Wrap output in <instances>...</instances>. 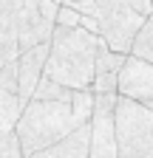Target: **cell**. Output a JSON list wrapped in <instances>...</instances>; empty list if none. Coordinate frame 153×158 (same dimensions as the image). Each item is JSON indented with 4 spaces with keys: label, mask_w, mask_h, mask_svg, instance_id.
Wrapping results in <instances>:
<instances>
[{
    "label": "cell",
    "mask_w": 153,
    "mask_h": 158,
    "mask_svg": "<svg viewBox=\"0 0 153 158\" xmlns=\"http://www.w3.org/2000/svg\"><path fill=\"white\" fill-rule=\"evenodd\" d=\"M0 158H23V147H20L17 130L0 133Z\"/></svg>",
    "instance_id": "13"
},
{
    "label": "cell",
    "mask_w": 153,
    "mask_h": 158,
    "mask_svg": "<svg viewBox=\"0 0 153 158\" xmlns=\"http://www.w3.org/2000/svg\"><path fill=\"white\" fill-rule=\"evenodd\" d=\"M97 3V20H99V37L113 51H130L133 34L139 31L145 17L130 9L128 0H94Z\"/></svg>",
    "instance_id": "4"
},
{
    "label": "cell",
    "mask_w": 153,
    "mask_h": 158,
    "mask_svg": "<svg viewBox=\"0 0 153 158\" xmlns=\"http://www.w3.org/2000/svg\"><path fill=\"white\" fill-rule=\"evenodd\" d=\"M60 3L76 9L80 14H94V17H97V3H94V0H60Z\"/></svg>",
    "instance_id": "17"
},
{
    "label": "cell",
    "mask_w": 153,
    "mask_h": 158,
    "mask_svg": "<svg viewBox=\"0 0 153 158\" xmlns=\"http://www.w3.org/2000/svg\"><path fill=\"white\" fill-rule=\"evenodd\" d=\"M23 6L26 9H37V6H40V0H23Z\"/></svg>",
    "instance_id": "20"
},
{
    "label": "cell",
    "mask_w": 153,
    "mask_h": 158,
    "mask_svg": "<svg viewBox=\"0 0 153 158\" xmlns=\"http://www.w3.org/2000/svg\"><path fill=\"white\" fill-rule=\"evenodd\" d=\"M23 107H26V102L20 99L17 90H0V133L14 130Z\"/></svg>",
    "instance_id": "10"
},
{
    "label": "cell",
    "mask_w": 153,
    "mask_h": 158,
    "mask_svg": "<svg viewBox=\"0 0 153 158\" xmlns=\"http://www.w3.org/2000/svg\"><path fill=\"white\" fill-rule=\"evenodd\" d=\"M71 127H76L71 102H60V99H28L14 124L26 158H34V152L63 138Z\"/></svg>",
    "instance_id": "2"
},
{
    "label": "cell",
    "mask_w": 153,
    "mask_h": 158,
    "mask_svg": "<svg viewBox=\"0 0 153 158\" xmlns=\"http://www.w3.org/2000/svg\"><path fill=\"white\" fill-rule=\"evenodd\" d=\"M71 88H65V85H60L57 79H51V76H40V82L34 85V90H31V99H60V102H71Z\"/></svg>",
    "instance_id": "12"
},
{
    "label": "cell",
    "mask_w": 153,
    "mask_h": 158,
    "mask_svg": "<svg viewBox=\"0 0 153 158\" xmlns=\"http://www.w3.org/2000/svg\"><path fill=\"white\" fill-rule=\"evenodd\" d=\"M0 90H17V56L0 65Z\"/></svg>",
    "instance_id": "14"
},
{
    "label": "cell",
    "mask_w": 153,
    "mask_h": 158,
    "mask_svg": "<svg viewBox=\"0 0 153 158\" xmlns=\"http://www.w3.org/2000/svg\"><path fill=\"white\" fill-rule=\"evenodd\" d=\"M91 90H94V93H116V73H113V71L94 73V79H91Z\"/></svg>",
    "instance_id": "15"
},
{
    "label": "cell",
    "mask_w": 153,
    "mask_h": 158,
    "mask_svg": "<svg viewBox=\"0 0 153 158\" xmlns=\"http://www.w3.org/2000/svg\"><path fill=\"white\" fill-rule=\"evenodd\" d=\"M54 26H68V28L80 26V11L65 6V3H60L57 6V14H54Z\"/></svg>",
    "instance_id": "16"
},
{
    "label": "cell",
    "mask_w": 153,
    "mask_h": 158,
    "mask_svg": "<svg viewBox=\"0 0 153 158\" xmlns=\"http://www.w3.org/2000/svg\"><path fill=\"white\" fill-rule=\"evenodd\" d=\"M80 26L91 34H99V20L94 17V14H80Z\"/></svg>",
    "instance_id": "19"
},
{
    "label": "cell",
    "mask_w": 153,
    "mask_h": 158,
    "mask_svg": "<svg viewBox=\"0 0 153 158\" xmlns=\"http://www.w3.org/2000/svg\"><path fill=\"white\" fill-rule=\"evenodd\" d=\"M128 54L153 62V14L145 17V23L139 26V31L133 34V43H130V51Z\"/></svg>",
    "instance_id": "11"
},
{
    "label": "cell",
    "mask_w": 153,
    "mask_h": 158,
    "mask_svg": "<svg viewBox=\"0 0 153 158\" xmlns=\"http://www.w3.org/2000/svg\"><path fill=\"white\" fill-rule=\"evenodd\" d=\"M20 11H23V0H0V65L20 54V48H17Z\"/></svg>",
    "instance_id": "9"
},
{
    "label": "cell",
    "mask_w": 153,
    "mask_h": 158,
    "mask_svg": "<svg viewBox=\"0 0 153 158\" xmlns=\"http://www.w3.org/2000/svg\"><path fill=\"white\" fill-rule=\"evenodd\" d=\"M97 40H99V34H91L82 26H74V28L54 26L51 37H48V56H46L43 73L71 90L91 88Z\"/></svg>",
    "instance_id": "1"
},
{
    "label": "cell",
    "mask_w": 153,
    "mask_h": 158,
    "mask_svg": "<svg viewBox=\"0 0 153 158\" xmlns=\"http://www.w3.org/2000/svg\"><path fill=\"white\" fill-rule=\"evenodd\" d=\"M91 155V124L82 122L71 127L63 138L34 152V158H88Z\"/></svg>",
    "instance_id": "8"
},
{
    "label": "cell",
    "mask_w": 153,
    "mask_h": 158,
    "mask_svg": "<svg viewBox=\"0 0 153 158\" xmlns=\"http://www.w3.org/2000/svg\"><path fill=\"white\" fill-rule=\"evenodd\" d=\"M113 135L116 155L122 158H153V110L116 93L113 107Z\"/></svg>",
    "instance_id": "3"
},
{
    "label": "cell",
    "mask_w": 153,
    "mask_h": 158,
    "mask_svg": "<svg viewBox=\"0 0 153 158\" xmlns=\"http://www.w3.org/2000/svg\"><path fill=\"white\" fill-rule=\"evenodd\" d=\"M128 3H130L133 11L142 14V17H150L153 14V3H150V0H128Z\"/></svg>",
    "instance_id": "18"
},
{
    "label": "cell",
    "mask_w": 153,
    "mask_h": 158,
    "mask_svg": "<svg viewBox=\"0 0 153 158\" xmlns=\"http://www.w3.org/2000/svg\"><path fill=\"white\" fill-rule=\"evenodd\" d=\"M113 107L116 93H94L91 107V155L94 158H113L116 155V135H113Z\"/></svg>",
    "instance_id": "5"
},
{
    "label": "cell",
    "mask_w": 153,
    "mask_h": 158,
    "mask_svg": "<svg viewBox=\"0 0 153 158\" xmlns=\"http://www.w3.org/2000/svg\"><path fill=\"white\" fill-rule=\"evenodd\" d=\"M46 56H48V43H37V45L17 54V93H20L23 102L31 99L34 85L40 82L43 68H46Z\"/></svg>",
    "instance_id": "7"
},
{
    "label": "cell",
    "mask_w": 153,
    "mask_h": 158,
    "mask_svg": "<svg viewBox=\"0 0 153 158\" xmlns=\"http://www.w3.org/2000/svg\"><path fill=\"white\" fill-rule=\"evenodd\" d=\"M116 93L153 110V62L128 54L116 73Z\"/></svg>",
    "instance_id": "6"
},
{
    "label": "cell",
    "mask_w": 153,
    "mask_h": 158,
    "mask_svg": "<svg viewBox=\"0 0 153 158\" xmlns=\"http://www.w3.org/2000/svg\"><path fill=\"white\" fill-rule=\"evenodd\" d=\"M150 3H153V0H150Z\"/></svg>",
    "instance_id": "21"
}]
</instances>
